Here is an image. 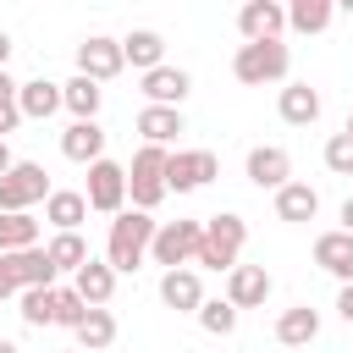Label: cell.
<instances>
[{"label":"cell","mask_w":353,"mask_h":353,"mask_svg":"<svg viewBox=\"0 0 353 353\" xmlns=\"http://www.w3.org/2000/svg\"><path fill=\"white\" fill-rule=\"evenodd\" d=\"M17 127H22V110H17V83L0 72V138H6V132H17Z\"/></svg>","instance_id":"e575fe53"},{"label":"cell","mask_w":353,"mask_h":353,"mask_svg":"<svg viewBox=\"0 0 353 353\" xmlns=\"http://www.w3.org/2000/svg\"><path fill=\"white\" fill-rule=\"evenodd\" d=\"M72 292H77L88 309H105V303H110V292H116V270H110L105 259H94V254H88V265L72 276Z\"/></svg>","instance_id":"5bb4252c"},{"label":"cell","mask_w":353,"mask_h":353,"mask_svg":"<svg viewBox=\"0 0 353 353\" xmlns=\"http://www.w3.org/2000/svg\"><path fill=\"white\" fill-rule=\"evenodd\" d=\"M11 165H17V160H11V149H6V138H0V176H6Z\"/></svg>","instance_id":"ab89813d"},{"label":"cell","mask_w":353,"mask_h":353,"mask_svg":"<svg viewBox=\"0 0 353 353\" xmlns=\"http://www.w3.org/2000/svg\"><path fill=\"white\" fill-rule=\"evenodd\" d=\"M325 165H331L336 176H353V138H347V132H331V138H325Z\"/></svg>","instance_id":"836d02e7"},{"label":"cell","mask_w":353,"mask_h":353,"mask_svg":"<svg viewBox=\"0 0 353 353\" xmlns=\"http://www.w3.org/2000/svg\"><path fill=\"white\" fill-rule=\"evenodd\" d=\"M199 325H204L210 336H232V331H237V309H232L226 298H204V303H199Z\"/></svg>","instance_id":"1f68e13d"},{"label":"cell","mask_w":353,"mask_h":353,"mask_svg":"<svg viewBox=\"0 0 353 353\" xmlns=\"http://www.w3.org/2000/svg\"><path fill=\"white\" fill-rule=\"evenodd\" d=\"M188 88H193V77H188L182 66H154V72H143V99H149V105H165V110H182V99H188Z\"/></svg>","instance_id":"4fadbf2b"},{"label":"cell","mask_w":353,"mask_h":353,"mask_svg":"<svg viewBox=\"0 0 353 353\" xmlns=\"http://www.w3.org/2000/svg\"><path fill=\"white\" fill-rule=\"evenodd\" d=\"M243 243H248V221H243L237 210H221V215H210V221H204L193 265H204V270H237Z\"/></svg>","instance_id":"7a4b0ae2"},{"label":"cell","mask_w":353,"mask_h":353,"mask_svg":"<svg viewBox=\"0 0 353 353\" xmlns=\"http://www.w3.org/2000/svg\"><path fill=\"white\" fill-rule=\"evenodd\" d=\"M314 265L336 281H353V237L347 232H320L314 237Z\"/></svg>","instance_id":"e0dca14e"},{"label":"cell","mask_w":353,"mask_h":353,"mask_svg":"<svg viewBox=\"0 0 353 353\" xmlns=\"http://www.w3.org/2000/svg\"><path fill=\"white\" fill-rule=\"evenodd\" d=\"M154 215H143V210H121L116 221H110V237H105V265L121 276H132L143 259H149V243H154Z\"/></svg>","instance_id":"6da1fadb"},{"label":"cell","mask_w":353,"mask_h":353,"mask_svg":"<svg viewBox=\"0 0 353 353\" xmlns=\"http://www.w3.org/2000/svg\"><path fill=\"white\" fill-rule=\"evenodd\" d=\"M44 221H50L55 232H77V226L88 221V199L72 193V188H50V199H44Z\"/></svg>","instance_id":"7402d4cb"},{"label":"cell","mask_w":353,"mask_h":353,"mask_svg":"<svg viewBox=\"0 0 353 353\" xmlns=\"http://www.w3.org/2000/svg\"><path fill=\"white\" fill-rule=\"evenodd\" d=\"M83 314H88V303H83L72 287H55V325L77 331V325H83Z\"/></svg>","instance_id":"d6a6232c"},{"label":"cell","mask_w":353,"mask_h":353,"mask_svg":"<svg viewBox=\"0 0 353 353\" xmlns=\"http://www.w3.org/2000/svg\"><path fill=\"white\" fill-rule=\"evenodd\" d=\"M342 132H347V138H353V116H347V127H342Z\"/></svg>","instance_id":"b9f144b4"},{"label":"cell","mask_w":353,"mask_h":353,"mask_svg":"<svg viewBox=\"0 0 353 353\" xmlns=\"http://www.w3.org/2000/svg\"><path fill=\"white\" fill-rule=\"evenodd\" d=\"M281 28H287V11H281L276 0H248V6L237 11V33H243V44L281 39Z\"/></svg>","instance_id":"30bf717a"},{"label":"cell","mask_w":353,"mask_h":353,"mask_svg":"<svg viewBox=\"0 0 353 353\" xmlns=\"http://www.w3.org/2000/svg\"><path fill=\"white\" fill-rule=\"evenodd\" d=\"M314 215H320V193H314L309 182H287V188H276V221L303 226V221H314Z\"/></svg>","instance_id":"44dd1931"},{"label":"cell","mask_w":353,"mask_h":353,"mask_svg":"<svg viewBox=\"0 0 353 353\" xmlns=\"http://www.w3.org/2000/svg\"><path fill=\"white\" fill-rule=\"evenodd\" d=\"M83 199H88V210H99V215H121V210H127V165L94 160V165H88Z\"/></svg>","instance_id":"52a82bcc"},{"label":"cell","mask_w":353,"mask_h":353,"mask_svg":"<svg viewBox=\"0 0 353 353\" xmlns=\"http://www.w3.org/2000/svg\"><path fill=\"white\" fill-rule=\"evenodd\" d=\"M165 154H171V149H154V143H143V149L132 154L127 193H132V210H143V215L165 199Z\"/></svg>","instance_id":"5b68a950"},{"label":"cell","mask_w":353,"mask_h":353,"mask_svg":"<svg viewBox=\"0 0 353 353\" xmlns=\"http://www.w3.org/2000/svg\"><path fill=\"white\" fill-rule=\"evenodd\" d=\"M39 248V221L33 215H0V254Z\"/></svg>","instance_id":"f546056e"},{"label":"cell","mask_w":353,"mask_h":353,"mask_svg":"<svg viewBox=\"0 0 353 353\" xmlns=\"http://www.w3.org/2000/svg\"><path fill=\"white\" fill-rule=\"evenodd\" d=\"M270 298V270L265 265H237V270H226V303L243 314V309H259Z\"/></svg>","instance_id":"8fae6325"},{"label":"cell","mask_w":353,"mask_h":353,"mask_svg":"<svg viewBox=\"0 0 353 353\" xmlns=\"http://www.w3.org/2000/svg\"><path fill=\"white\" fill-rule=\"evenodd\" d=\"M287 66H292V50H287L281 39H265V44H237V55H232V77H237L243 88L281 83V77H287Z\"/></svg>","instance_id":"3957f363"},{"label":"cell","mask_w":353,"mask_h":353,"mask_svg":"<svg viewBox=\"0 0 353 353\" xmlns=\"http://www.w3.org/2000/svg\"><path fill=\"white\" fill-rule=\"evenodd\" d=\"M61 154L77 160V165L105 160V132H99V121H72V127L61 132Z\"/></svg>","instance_id":"d6986e66"},{"label":"cell","mask_w":353,"mask_h":353,"mask_svg":"<svg viewBox=\"0 0 353 353\" xmlns=\"http://www.w3.org/2000/svg\"><path fill=\"white\" fill-rule=\"evenodd\" d=\"M6 61H11V33H0V72H6Z\"/></svg>","instance_id":"f35d334b"},{"label":"cell","mask_w":353,"mask_h":353,"mask_svg":"<svg viewBox=\"0 0 353 353\" xmlns=\"http://www.w3.org/2000/svg\"><path fill=\"white\" fill-rule=\"evenodd\" d=\"M160 303H165V309H182V314H199V303H204L199 270H165V276H160Z\"/></svg>","instance_id":"9a60e30c"},{"label":"cell","mask_w":353,"mask_h":353,"mask_svg":"<svg viewBox=\"0 0 353 353\" xmlns=\"http://www.w3.org/2000/svg\"><path fill=\"white\" fill-rule=\"evenodd\" d=\"M61 353H77V347H61Z\"/></svg>","instance_id":"7bdbcfd3"},{"label":"cell","mask_w":353,"mask_h":353,"mask_svg":"<svg viewBox=\"0 0 353 353\" xmlns=\"http://www.w3.org/2000/svg\"><path fill=\"white\" fill-rule=\"evenodd\" d=\"M17 292H22V287H17V276H11V265L0 259V298H17Z\"/></svg>","instance_id":"8d00e7d4"},{"label":"cell","mask_w":353,"mask_h":353,"mask_svg":"<svg viewBox=\"0 0 353 353\" xmlns=\"http://www.w3.org/2000/svg\"><path fill=\"white\" fill-rule=\"evenodd\" d=\"M0 259L11 265V276H17L22 292H28V287H55V265H50L44 248H22V254H0Z\"/></svg>","instance_id":"603a6c76"},{"label":"cell","mask_w":353,"mask_h":353,"mask_svg":"<svg viewBox=\"0 0 353 353\" xmlns=\"http://www.w3.org/2000/svg\"><path fill=\"white\" fill-rule=\"evenodd\" d=\"M182 127H188L182 110H165V105H143V110H138V132H143V143H154V149H165Z\"/></svg>","instance_id":"d4e9b609"},{"label":"cell","mask_w":353,"mask_h":353,"mask_svg":"<svg viewBox=\"0 0 353 353\" xmlns=\"http://www.w3.org/2000/svg\"><path fill=\"white\" fill-rule=\"evenodd\" d=\"M39 199H50V171L39 160H17L0 176V215H28Z\"/></svg>","instance_id":"277c9868"},{"label":"cell","mask_w":353,"mask_h":353,"mask_svg":"<svg viewBox=\"0 0 353 353\" xmlns=\"http://www.w3.org/2000/svg\"><path fill=\"white\" fill-rule=\"evenodd\" d=\"M61 105H66L77 121H94V116H99V105H105V88H99V83H88V77H72V83H61Z\"/></svg>","instance_id":"484cf974"},{"label":"cell","mask_w":353,"mask_h":353,"mask_svg":"<svg viewBox=\"0 0 353 353\" xmlns=\"http://www.w3.org/2000/svg\"><path fill=\"white\" fill-rule=\"evenodd\" d=\"M276 110H281L287 127H309V121H320V94L309 83H287L281 99H276Z\"/></svg>","instance_id":"cb8c5ba5"},{"label":"cell","mask_w":353,"mask_h":353,"mask_svg":"<svg viewBox=\"0 0 353 353\" xmlns=\"http://www.w3.org/2000/svg\"><path fill=\"white\" fill-rule=\"evenodd\" d=\"M116 342V314L110 309H88L77 325V353H105Z\"/></svg>","instance_id":"4316f807"},{"label":"cell","mask_w":353,"mask_h":353,"mask_svg":"<svg viewBox=\"0 0 353 353\" xmlns=\"http://www.w3.org/2000/svg\"><path fill=\"white\" fill-rule=\"evenodd\" d=\"M17 298H22V325H33V331L55 325V287H28Z\"/></svg>","instance_id":"4dcf8cb0"},{"label":"cell","mask_w":353,"mask_h":353,"mask_svg":"<svg viewBox=\"0 0 353 353\" xmlns=\"http://www.w3.org/2000/svg\"><path fill=\"white\" fill-rule=\"evenodd\" d=\"M121 61L138 66V72H154V66H165V39H160L154 28H132V33L121 39Z\"/></svg>","instance_id":"ffe728a7"},{"label":"cell","mask_w":353,"mask_h":353,"mask_svg":"<svg viewBox=\"0 0 353 353\" xmlns=\"http://www.w3.org/2000/svg\"><path fill=\"white\" fill-rule=\"evenodd\" d=\"M215 171H221V160L210 149H176V154H165V193H193Z\"/></svg>","instance_id":"ba28073f"},{"label":"cell","mask_w":353,"mask_h":353,"mask_svg":"<svg viewBox=\"0 0 353 353\" xmlns=\"http://www.w3.org/2000/svg\"><path fill=\"white\" fill-rule=\"evenodd\" d=\"M314 336H320V309L292 303V309L276 314V342H281V347H309Z\"/></svg>","instance_id":"2e32d148"},{"label":"cell","mask_w":353,"mask_h":353,"mask_svg":"<svg viewBox=\"0 0 353 353\" xmlns=\"http://www.w3.org/2000/svg\"><path fill=\"white\" fill-rule=\"evenodd\" d=\"M17 110H22V121H44V116H55V110H61V83H50V77L17 83Z\"/></svg>","instance_id":"ac0fdd59"},{"label":"cell","mask_w":353,"mask_h":353,"mask_svg":"<svg viewBox=\"0 0 353 353\" xmlns=\"http://www.w3.org/2000/svg\"><path fill=\"white\" fill-rule=\"evenodd\" d=\"M331 17H336L331 0H292V6H287V28H298V33H320V28H331Z\"/></svg>","instance_id":"f1b7e54d"},{"label":"cell","mask_w":353,"mask_h":353,"mask_svg":"<svg viewBox=\"0 0 353 353\" xmlns=\"http://www.w3.org/2000/svg\"><path fill=\"white\" fill-rule=\"evenodd\" d=\"M248 182L254 188H287L292 182V154L287 149H276V143H259V149H248Z\"/></svg>","instance_id":"7c38bea8"},{"label":"cell","mask_w":353,"mask_h":353,"mask_svg":"<svg viewBox=\"0 0 353 353\" xmlns=\"http://www.w3.org/2000/svg\"><path fill=\"white\" fill-rule=\"evenodd\" d=\"M199 232H204V221H160L154 243H149V259L165 265V270H188V259L199 254Z\"/></svg>","instance_id":"8992f818"},{"label":"cell","mask_w":353,"mask_h":353,"mask_svg":"<svg viewBox=\"0 0 353 353\" xmlns=\"http://www.w3.org/2000/svg\"><path fill=\"white\" fill-rule=\"evenodd\" d=\"M121 66H127V61H121V39L94 33V39L77 44V77H88V83H110Z\"/></svg>","instance_id":"9c48e42d"},{"label":"cell","mask_w":353,"mask_h":353,"mask_svg":"<svg viewBox=\"0 0 353 353\" xmlns=\"http://www.w3.org/2000/svg\"><path fill=\"white\" fill-rule=\"evenodd\" d=\"M0 353H22V347H17V342H6V336H0Z\"/></svg>","instance_id":"60d3db41"},{"label":"cell","mask_w":353,"mask_h":353,"mask_svg":"<svg viewBox=\"0 0 353 353\" xmlns=\"http://www.w3.org/2000/svg\"><path fill=\"white\" fill-rule=\"evenodd\" d=\"M336 314L353 325V281H342V287H336Z\"/></svg>","instance_id":"d590c367"},{"label":"cell","mask_w":353,"mask_h":353,"mask_svg":"<svg viewBox=\"0 0 353 353\" xmlns=\"http://www.w3.org/2000/svg\"><path fill=\"white\" fill-rule=\"evenodd\" d=\"M336 232H347V237H353V199L342 204V226H336Z\"/></svg>","instance_id":"74e56055"},{"label":"cell","mask_w":353,"mask_h":353,"mask_svg":"<svg viewBox=\"0 0 353 353\" xmlns=\"http://www.w3.org/2000/svg\"><path fill=\"white\" fill-rule=\"evenodd\" d=\"M44 254H50V265H55V276H61V270H72V276H77V270L88 265V243H83L77 232H55Z\"/></svg>","instance_id":"83f0119b"}]
</instances>
